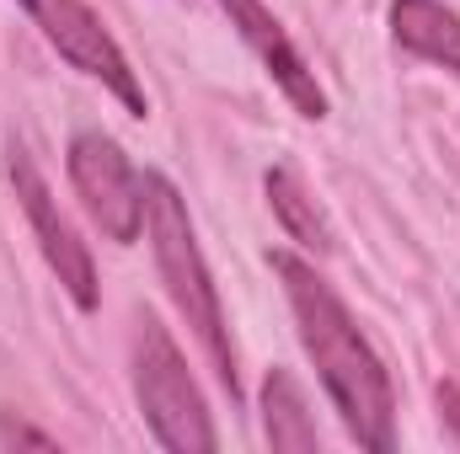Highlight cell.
<instances>
[{
  "instance_id": "cell-1",
  "label": "cell",
  "mask_w": 460,
  "mask_h": 454,
  "mask_svg": "<svg viewBox=\"0 0 460 454\" xmlns=\"http://www.w3.org/2000/svg\"><path fill=\"white\" fill-rule=\"evenodd\" d=\"M273 278L284 284V300L295 310L300 342L343 417L348 439L369 454H391L396 450V390L391 374L380 363V353L369 347V337L358 332L353 310L332 294V284L295 251H268Z\"/></svg>"
},
{
  "instance_id": "cell-2",
  "label": "cell",
  "mask_w": 460,
  "mask_h": 454,
  "mask_svg": "<svg viewBox=\"0 0 460 454\" xmlns=\"http://www.w3.org/2000/svg\"><path fill=\"white\" fill-rule=\"evenodd\" d=\"M145 235L155 251V273L172 294V305L182 310V321L193 327V337L204 347L209 369L220 374V385L230 390V401H241V374H235V342H230V321L215 289V273L199 251L193 235V214L182 204V193L172 188V177L145 171Z\"/></svg>"
},
{
  "instance_id": "cell-3",
  "label": "cell",
  "mask_w": 460,
  "mask_h": 454,
  "mask_svg": "<svg viewBox=\"0 0 460 454\" xmlns=\"http://www.w3.org/2000/svg\"><path fill=\"white\" fill-rule=\"evenodd\" d=\"M134 396H139V412H145L150 439L161 450L177 454L220 450L204 390L193 385L188 358L177 353V342L166 337V327L155 316H139V327H134Z\"/></svg>"
},
{
  "instance_id": "cell-4",
  "label": "cell",
  "mask_w": 460,
  "mask_h": 454,
  "mask_svg": "<svg viewBox=\"0 0 460 454\" xmlns=\"http://www.w3.org/2000/svg\"><path fill=\"white\" fill-rule=\"evenodd\" d=\"M27 16L43 27V38L59 48V59H70V70H81L86 81H97L108 97L123 102L128 118L150 113V97L128 65V54L118 48V38L102 27V16L86 5V0H22Z\"/></svg>"
},
{
  "instance_id": "cell-5",
  "label": "cell",
  "mask_w": 460,
  "mask_h": 454,
  "mask_svg": "<svg viewBox=\"0 0 460 454\" xmlns=\"http://www.w3.org/2000/svg\"><path fill=\"white\" fill-rule=\"evenodd\" d=\"M65 166H70L75 198L92 214V225L108 240H118V246L139 240V230H145V177L128 166V155H123V144L113 134L81 128L70 139V161Z\"/></svg>"
},
{
  "instance_id": "cell-6",
  "label": "cell",
  "mask_w": 460,
  "mask_h": 454,
  "mask_svg": "<svg viewBox=\"0 0 460 454\" xmlns=\"http://www.w3.org/2000/svg\"><path fill=\"white\" fill-rule=\"evenodd\" d=\"M5 171H11L16 204H22L27 225H32V235H38V246H43V262L54 267L59 289L75 300V310H97V300H102V289H97V262H92L86 240L75 235V225L59 214V204H54V193H49L43 171L32 166V155H27V150H11Z\"/></svg>"
},
{
  "instance_id": "cell-7",
  "label": "cell",
  "mask_w": 460,
  "mask_h": 454,
  "mask_svg": "<svg viewBox=\"0 0 460 454\" xmlns=\"http://www.w3.org/2000/svg\"><path fill=\"white\" fill-rule=\"evenodd\" d=\"M230 16L235 38L257 54V65L268 70V81L289 97V108L300 118H327V92L316 86V70L305 65V54L295 48V38L284 32V22L262 5V0H220Z\"/></svg>"
},
{
  "instance_id": "cell-8",
  "label": "cell",
  "mask_w": 460,
  "mask_h": 454,
  "mask_svg": "<svg viewBox=\"0 0 460 454\" xmlns=\"http://www.w3.org/2000/svg\"><path fill=\"white\" fill-rule=\"evenodd\" d=\"M391 38L460 81V16L445 0H391Z\"/></svg>"
},
{
  "instance_id": "cell-9",
  "label": "cell",
  "mask_w": 460,
  "mask_h": 454,
  "mask_svg": "<svg viewBox=\"0 0 460 454\" xmlns=\"http://www.w3.org/2000/svg\"><path fill=\"white\" fill-rule=\"evenodd\" d=\"M262 433H268L273 450H284V454L322 450V433L305 417V396H300L289 369H268V380H262Z\"/></svg>"
},
{
  "instance_id": "cell-10",
  "label": "cell",
  "mask_w": 460,
  "mask_h": 454,
  "mask_svg": "<svg viewBox=\"0 0 460 454\" xmlns=\"http://www.w3.org/2000/svg\"><path fill=\"white\" fill-rule=\"evenodd\" d=\"M262 188H268V204H273V214H279V225H284L289 240H300V246L316 251V257H327V251L338 246L327 214L316 209V198L305 193V182H300L289 166H273V171L262 177Z\"/></svg>"
},
{
  "instance_id": "cell-11",
  "label": "cell",
  "mask_w": 460,
  "mask_h": 454,
  "mask_svg": "<svg viewBox=\"0 0 460 454\" xmlns=\"http://www.w3.org/2000/svg\"><path fill=\"white\" fill-rule=\"evenodd\" d=\"M434 401H439V423H445V433H450V444L460 450V385H439L434 390Z\"/></svg>"
},
{
  "instance_id": "cell-12",
  "label": "cell",
  "mask_w": 460,
  "mask_h": 454,
  "mask_svg": "<svg viewBox=\"0 0 460 454\" xmlns=\"http://www.w3.org/2000/svg\"><path fill=\"white\" fill-rule=\"evenodd\" d=\"M0 439H5V444H32V450H54V439H49V433H38V428H22V423H11V417L0 423Z\"/></svg>"
}]
</instances>
